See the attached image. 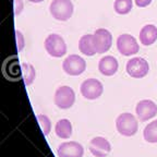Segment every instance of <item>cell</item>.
<instances>
[{"mask_svg": "<svg viewBox=\"0 0 157 157\" xmlns=\"http://www.w3.org/2000/svg\"><path fill=\"white\" fill-rule=\"evenodd\" d=\"M73 3L71 0H52L49 6V12L57 21H68L73 14Z\"/></svg>", "mask_w": 157, "mask_h": 157, "instance_id": "obj_1", "label": "cell"}, {"mask_svg": "<svg viewBox=\"0 0 157 157\" xmlns=\"http://www.w3.org/2000/svg\"><path fill=\"white\" fill-rule=\"evenodd\" d=\"M116 128L118 132L123 136H133L139 130V122L132 113H123L118 116Z\"/></svg>", "mask_w": 157, "mask_h": 157, "instance_id": "obj_2", "label": "cell"}, {"mask_svg": "<svg viewBox=\"0 0 157 157\" xmlns=\"http://www.w3.org/2000/svg\"><path fill=\"white\" fill-rule=\"evenodd\" d=\"M45 49L49 56L61 58L67 54V44L62 36L58 34H50L45 39Z\"/></svg>", "mask_w": 157, "mask_h": 157, "instance_id": "obj_3", "label": "cell"}, {"mask_svg": "<svg viewBox=\"0 0 157 157\" xmlns=\"http://www.w3.org/2000/svg\"><path fill=\"white\" fill-rule=\"evenodd\" d=\"M125 70H127V73L131 78H142L147 75V73L150 71V66H148V62L144 58L134 57V58H131L127 62Z\"/></svg>", "mask_w": 157, "mask_h": 157, "instance_id": "obj_4", "label": "cell"}, {"mask_svg": "<svg viewBox=\"0 0 157 157\" xmlns=\"http://www.w3.org/2000/svg\"><path fill=\"white\" fill-rule=\"evenodd\" d=\"M75 101V93L70 86H60L55 93V105L60 109H69Z\"/></svg>", "mask_w": 157, "mask_h": 157, "instance_id": "obj_5", "label": "cell"}, {"mask_svg": "<svg viewBox=\"0 0 157 157\" xmlns=\"http://www.w3.org/2000/svg\"><path fill=\"white\" fill-rule=\"evenodd\" d=\"M62 69L67 74L72 76L81 75L86 70V62L78 55H70L64 59Z\"/></svg>", "mask_w": 157, "mask_h": 157, "instance_id": "obj_6", "label": "cell"}, {"mask_svg": "<svg viewBox=\"0 0 157 157\" xmlns=\"http://www.w3.org/2000/svg\"><path fill=\"white\" fill-rule=\"evenodd\" d=\"M117 48L118 52L122 56H133L139 52L140 46L137 44L135 37L130 34H122L117 38Z\"/></svg>", "mask_w": 157, "mask_h": 157, "instance_id": "obj_7", "label": "cell"}, {"mask_svg": "<svg viewBox=\"0 0 157 157\" xmlns=\"http://www.w3.org/2000/svg\"><path fill=\"white\" fill-rule=\"evenodd\" d=\"M81 94L86 99H97L101 96L104 92V86L101 81H98L96 78H87L81 84L80 87Z\"/></svg>", "mask_w": 157, "mask_h": 157, "instance_id": "obj_8", "label": "cell"}, {"mask_svg": "<svg viewBox=\"0 0 157 157\" xmlns=\"http://www.w3.org/2000/svg\"><path fill=\"white\" fill-rule=\"evenodd\" d=\"M94 44L97 54H104L110 49L113 45V35L106 29H97L94 32Z\"/></svg>", "mask_w": 157, "mask_h": 157, "instance_id": "obj_9", "label": "cell"}, {"mask_svg": "<svg viewBox=\"0 0 157 157\" xmlns=\"http://www.w3.org/2000/svg\"><path fill=\"white\" fill-rule=\"evenodd\" d=\"M135 113L140 121H148L157 115V105L151 99H143L137 103Z\"/></svg>", "mask_w": 157, "mask_h": 157, "instance_id": "obj_10", "label": "cell"}, {"mask_svg": "<svg viewBox=\"0 0 157 157\" xmlns=\"http://www.w3.org/2000/svg\"><path fill=\"white\" fill-rule=\"evenodd\" d=\"M88 150L95 157H106L111 151L110 142L103 136H96L92 139L88 144Z\"/></svg>", "mask_w": 157, "mask_h": 157, "instance_id": "obj_11", "label": "cell"}, {"mask_svg": "<svg viewBox=\"0 0 157 157\" xmlns=\"http://www.w3.org/2000/svg\"><path fill=\"white\" fill-rule=\"evenodd\" d=\"M84 148L82 144L75 141L63 142L58 146V157H83Z\"/></svg>", "mask_w": 157, "mask_h": 157, "instance_id": "obj_12", "label": "cell"}, {"mask_svg": "<svg viewBox=\"0 0 157 157\" xmlns=\"http://www.w3.org/2000/svg\"><path fill=\"white\" fill-rule=\"evenodd\" d=\"M119 63L118 60L113 56H105L98 62V70L103 75L111 76L117 73Z\"/></svg>", "mask_w": 157, "mask_h": 157, "instance_id": "obj_13", "label": "cell"}, {"mask_svg": "<svg viewBox=\"0 0 157 157\" xmlns=\"http://www.w3.org/2000/svg\"><path fill=\"white\" fill-rule=\"evenodd\" d=\"M3 70H5L6 75L11 78V80H20L21 76L23 75L22 64L19 63V60L15 57L8 59L5 63Z\"/></svg>", "mask_w": 157, "mask_h": 157, "instance_id": "obj_14", "label": "cell"}, {"mask_svg": "<svg viewBox=\"0 0 157 157\" xmlns=\"http://www.w3.org/2000/svg\"><path fill=\"white\" fill-rule=\"evenodd\" d=\"M140 42L143 46H151L157 40V26L147 24L140 31Z\"/></svg>", "mask_w": 157, "mask_h": 157, "instance_id": "obj_15", "label": "cell"}, {"mask_svg": "<svg viewBox=\"0 0 157 157\" xmlns=\"http://www.w3.org/2000/svg\"><path fill=\"white\" fill-rule=\"evenodd\" d=\"M78 49L83 55L88 57H92L97 54L94 44V36L93 34H86L80 38L78 40Z\"/></svg>", "mask_w": 157, "mask_h": 157, "instance_id": "obj_16", "label": "cell"}, {"mask_svg": "<svg viewBox=\"0 0 157 157\" xmlns=\"http://www.w3.org/2000/svg\"><path fill=\"white\" fill-rule=\"evenodd\" d=\"M56 135L60 139H70L72 135V124L68 119H60L55 127Z\"/></svg>", "mask_w": 157, "mask_h": 157, "instance_id": "obj_17", "label": "cell"}, {"mask_svg": "<svg viewBox=\"0 0 157 157\" xmlns=\"http://www.w3.org/2000/svg\"><path fill=\"white\" fill-rule=\"evenodd\" d=\"M144 140L148 143H157V120L150 122L143 131Z\"/></svg>", "mask_w": 157, "mask_h": 157, "instance_id": "obj_18", "label": "cell"}, {"mask_svg": "<svg viewBox=\"0 0 157 157\" xmlns=\"http://www.w3.org/2000/svg\"><path fill=\"white\" fill-rule=\"evenodd\" d=\"M22 72H23V78H24L25 85H31L34 82L35 78H36V71L35 68L31 63L24 62L22 63Z\"/></svg>", "mask_w": 157, "mask_h": 157, "instance_id": "obj_19", "label": "cell"}, {"mask_svg": "<svg viewBox=\"0 0 157 157\" xmlns=\"http://www.w3.org/2000/svg\"><path fill=\"white\" fill-rule=\"evenodd\" d=\"M133 1L132 0H116L113 3V9L118 14L124 15L128 14L132 10Z\"/></svg>", "mask_w": 157, "mask_h": 157, "instance_id": "obj_20", "label": "cell"}, {"mask_svg": "<svg viewBox=\"0 0 157 157\" xmlns=\"http://www.w3.org/2000/svg\"><path fill=\"white\" fill-rule=\"evenodd\" d=\"M37 121L42 129V132L44 135H48L52 131V121L48 116L46 115H38L37 116Z\"/></svg>", "mask_w": 157, "mask_h": 157, "instance_id": "obj_21", "label": "cell"}, {"mask_svg": "<svg viewBox=\"0 0 157 157\" xmlns=\"http://www.w3.org/2000/svg\"><path fill=\"white\" fill-rule=\"evenodd\" d=\"M15 38H17V52H21L25 46V39H24V35L22 34L21 31H15Z\"/></svg>", "mask_w": 157, "mask_h": 157, "instance_id": "obj_22", "label": "cell"}, {"mask_svg": "<svg viewBox=\"0 0 157 157\" xmlns=\"http://www.w3.org/2000/svg\"><path fill=\"white\" fill-rule=\"evenodd\" d=\"M23 1L22 0H14V15H19L23 10Z\"/></svg>", "mask_w": 157, "mask_h": 157, "instance_id": "obj_23", "label": "cell"}, {"mask_svg": "<svg viewBox=\"0 0 157 157\" xmlns=\"http://www.w3.org/2000/svg\"><path fill=\"white\" fill-rule=\"evenodd\" d=\"M153 0H134L135 5L137 6L139 8H145L147 6H150L151 2H152Z\"/></svg>", "mask_w": 157, "mask_h": 157, "instance_id": "obj_24", "label": "cell"}, {"mask_svg": "<svg viewBox=\"0 0 157 157\" xmlns=\"http://www.w3.org/2000/svg\"><path fill=\"white\" fill-rule=\"evenodd\" d=\"M29 1L33 3H39V2H42V1H44V0H29Z\"/></svg>", "mask_w": 157, "mask_h": 157, "instance_id": "obj_25", "label": "cell"}]
</instances>
